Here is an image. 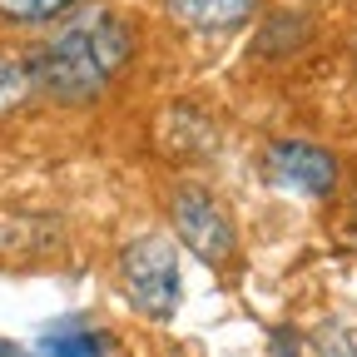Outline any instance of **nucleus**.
<instances>
[{
	"label": "nucleus",
	"mask_w": 357,
	"mask_h": 357,
	"mask_svg": "<svg viewBox=\"0 0 357 357\" xmlns=\"http://www.w3.org/2000/svg\"><path fill=\"white\" fill-rule=\"evenodd\" d=\"M119 273H124V288H129V303L149 312V318H169L178 307V258H174V243L149 234V238H134L119 258Z\"/></svg>",
	"instance_id": "obj_2"
},
{
	"label": "nucleus",
	"mask_w": 357,
	"mask_h": 357,
	"mask_svg": "<svg viewBox=\"0 0 357 357\" xmlns=\"http://www.w3.org/2000/svg\"><path fill=\"white\" fill-rule=\"evenodd\" d=\"M134 40L114 15L70 20L45 50L30 60V89L55 105H89L105 95V84L124 70Z\"/></svg>",
	"instance_id": "obj_1"
},
{
	"label": "nucleus",
	"mask_w": 357,
	"mask_h": 357,
	"mask_svg": "<svg viewBox=\"0 0 357 357\" xmlns=\"http://www.w3.org/2000/svg\"><path fill=\"white\" fill-rule=\"evenodd\" d=\"M174 234L194 258L204 263H229L238 253V238H234V223L204 189H184L174 199Z\"/></svg>",
	"instance_id": "obj_3"
},
{
	"label": "nucleus",
	"mask_w": 357,
	"mask_h": 357,
	"mask_svg": "<svg viewBox=\"0 0 357 357\" xmlns=\"http://www.w3.org/2000/svg\"><path fill=\"white\" fill-rule=\"evenodd\" d=\"M169 10L189 30H234L253 15V0H169Z\"/></svg>",
	"instance_id": "obj_5"
},
{
	"label": "nucleus",
	"mask_w": 357,
	"mask_h": 357,
	"mask_svg": "<svg viewBox=\"0 0 357 357\" xmlns=\"http://www.w3.org/2000/svg\"><path fill=\"white\" fill-rule=\"evenodd\" d=\"M268 178L278 189H293V194H307V199H323L337 189V159L307 139H278L263 159Z\"/></svg>",
	"instance_id": "obj_4"
},
{
	"label": "nucleus",
	"mask_w": 357,
	"mask_h": 357,
	"mask_svg": "<svg viewBox=\"0 0 357 357\" xmlns=\"http://www.w3.org/2000/svg\"><path fill=\"white\" fill-rule=\"evenodd\" d=\"M30 100V65L10 50H0V114H10Z\"/></svg>",
	"instance_id": "obj_6"
},
{
	"label": "nucleus",
	"mask_w": 357,
	"mask_h": 357,
	"mask_svg": "<svg viewBox=\"0 0 357 357\" xmlns=\"http://www.w3.org/2000/svg\"><path fill=\"white\" fill-rule=\"evenodd\" d=\"M70 6H79V0H0V20H10V25H45V20L65 15Z\"/></svg>",
	"instance_id": "obj_7"
}]
</instances>
